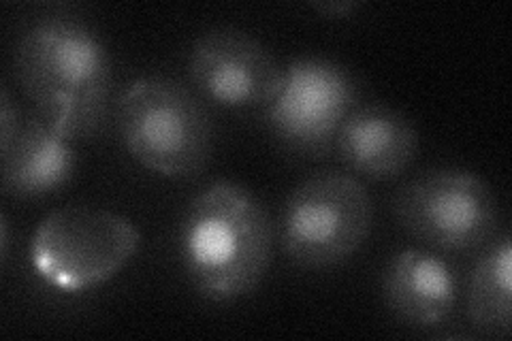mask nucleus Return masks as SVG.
<instances>
[{
    "label": "nucleus",
    "instance_id": "f257e3e1",
    "mask_svg": "<svg viewBox=\"0 0 512 341\" xmlns=\"http://www.w3.org/2000/svg\"><path fill=\"white\" fill-rule=\"evenodd\" d=\"M15 77L35 113L73 139L99 131L111 92V60L94 32L67 18L32 24L15 50Z\"/></svg>",
    "mask_w": 512,
    "mask_h": 341
},
{
    "label": "nucleus",
    "instance_id": "f03ea898",
    "mask_svg": "<svg viewBox=\"0 0 512 341\" xmlns=\"http://www.w3.org/2000/svg\"><path fill=\"white\" fill-rule=\"evenodd\" d=\"M180 261L201 297L233 301L250 295L271 263V222L254 194L216 182L188 205L180 226Z\"/></svg>",
    "mask_w": 512,
    "mask_h": 341
},
{
    "label": "nucleus",
    "instance_id": "7ed1b4c3",
    "mask_svg": "<svg viewBox=\"0 0 512 341\" xmlns=\"http://www.w3.org/2000/svg\"><path fill=\"white\" fill-rule=\"evenodd\" d=\"M120 135L143 167L173 177L199 175L214 150V126L195 94L167 77H141L118 101Z\"/></svg>",
    "mask_w": 512,
    "mask_h": 341
},
{
    "label": "nucleus",
    "instance_id": "20e7f679",
    "mask_svg": "<svg viewBox=\"0 0 512 341\" xmlns=\"http://www.w3.org/2000/svg\"><path fill=\"white\" fill-rule=\"evenodd\" d=\"M372 220V199L359 180L340 171L316 173L286 199L282 248L306 269L335 267L363 246Z\"/></svg>",
    "mask_w": 512,
    "mask_h": 341
},
{
    "label": "nucleus",
    "instance_id": "39448f33",
    "mask_svg": "<svg viewBox=\"0 0 512 341\" xmlns=\"http://www.w3.org/2000/svg\"><path fill=\"white\" fill-rule=\"evenodd\" d=\"M137 248L139 233L131 220L75 205L43 218L30 241V261L50 286L79 292L114 278Z\"/></svg>",
    "mask_w": 512,
    "mask_h": 341
},
{
    "label": "nucleus",
    "instance_id": "423d86ee",
    "mask_svg": "<svg viewBox=\"0 0 512 341\" xmlns=\"http://www.w3.org/2000/svg\"><path fill=\"white\" fill-rule=\"evenodd\" d=\"M395 216L412 237L438 250L461 252L489 241L498 229L500 205L483 177L440 169L399 190Z\"/></svg>",
    "mask_w": 512,
    "mask_h": 341
},
{
    "label": "nucleus",
    "instance_id": "0eeeda50",
    "mask_svg": "<svg viewBox=\"0 0 512 341\" xmlns=\"http://www.w3.org/2000/svg\"><path fill=\"white\" fill-rule=\"evenodd\" d=\"M355 81L331 60L299 58L284 69L282 88L265 109L267 122L299 152H323L355 103Z\"/></svg>",
    "mask_w": 512,
    "mask_h": 341
},
{
    "label": "nucleus",
    "instance_id": "6e6552de",
    "mask_svg": "<svg viewBox=\"0 0 512 341\" xmlns=\"http://www.w3.org/2000/svg\"><path fill=\"white\" fill-rule=\"evenodd\" d=\"M188 71L207 99L233 109L267 107L284 79L274 54L237 28H214L201 35L192 45Z\"/></svg>",
    "mask_w": 512,
    "mask_h": 341
},
{
    "label": "nucleus",
    "instance_id": "1a4fd4ad",
    "mask_svg": "<svg viewBox=\"0 0 512 341\" xmlns=\"http://www.w3.org/2000/svg\"><path fill=\"white\" fill-rule=\"evenodd\" d=\"M75 154L67 137L56 133L37 113L18 118L9 141L0 143L3 190L32 199L58 190L71 180Z\"/></svg>",
    "mask_w": 512,
    "mask_h": 341
},
{
    "label": "nucleus",
    "instance_id": "9d476101",
    "mask_svg": "<svg viewBox=\"0 0 512 341\" xmlns=\"http://www.w3.org/2000/svg\"><path fill=\"white\" fill-rule=\"evenodd\" d=\"M333 143L352 171L372 180H389L414 160L419 135L404 113L370 105L350 111Z\"/></svg>",
    "mask_w": 512,
    "mask_h": 341
},
{
    "label": "nucleus",
    "instance_id": "9b49d317",
    "mask_svg": "<svg viewBox=\"0 0 512 341\" xmlns=\"http://www.w3.org/2000/svg\"><path fill=\"white\" fill-rule=\"evenodd\" d=\"M382 295L399 320L429 329L451 318L457 288L451 269L438 256L402 250L384 269Z\"/></svg>",
    "mask_w": 512,
    "mask_h": 341
},
{
    "label": "nucleus",
    "instance_id": "f8f14e48",
    "mask_svg": "<svg viewBox=\"0 0 512 341\" xmlns=\"http://www.w3.org/2000/svg\"><path fill=\"white\" fill-rule=\"evenodd\" d=\"M512 246L504 237L478 258L468 286V316L487 335L510 333Z\"/></svg>",
    "mask_w": 512,
    "mask_h": 341
},
{
    "label": "nucleus",
    "instance_id": "ddd939ff",
    "mask_svg": "<svg viewBox=\"0 0 512 341\" xmlns=\"http://www.w3.org/2000/svg\"><path fill=\"white\" fill-rule=\"evenodd\" d=\"M316 9L318 11H323V13H327V15H346V13H350L352 9H357V3H325V5H316Z\"/></svg>",
    "mask_w": 512,
    "mask_h": 341
},
{
    "label": "nucleus",
    "instance_id": "4468645a",
    "mask_svg": "<svg viewBox=\"0 0 512 341\" xmlns=\"http://www.w3.org/2000/svg\"><path fill=\"white\" fill-rule=\"evenodd\" d=\"M0 246H3V261H7V254H9V226H7V220H5V216H3V220H0Z\"/></svg>",
    "mask_w": 512,
    "mask_h": 341
}]
</instances>
